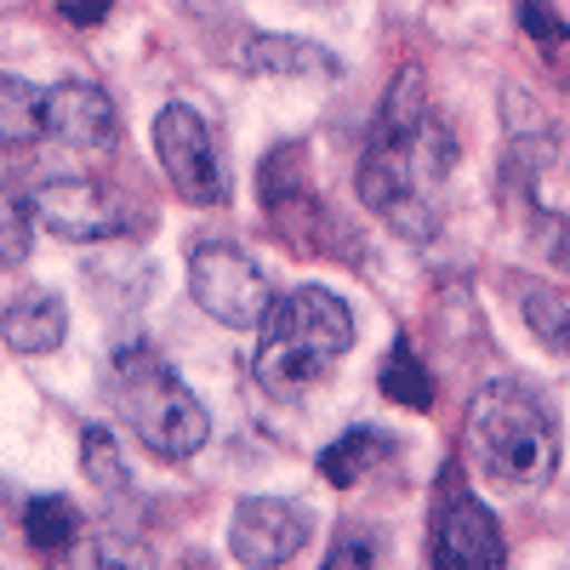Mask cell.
<instances>
[{"instance_id": "5b68a950", "label": "cell", "mask_w": 570, "mask_h": 570, "mask_svg": "<svg viewBox=\"0 0 570 570\" xmlns=\"http://www.w3.org/2000/svg\"><path fill=\"white\" fill-rule=\"evenodd\" d=\"M155 155L166 183L188 206H223L228 200V166L217 155V137L195 104H166L155 115Z\"/></svg>"}, {"instance_id": "ffe728a7", "label": "cell", "mask_w": 570, "mask_h": 570, "mask_svg": "<svg viewBox=\"0 0 570 570\" xmlns=\"http://www.w3.org/2000/svg\"><path fill=\"white\" fill-rule=\"evenodd\" d=\"M502 115H508V137H548V120H542V109L531 104V91L502 86Z\"/></svg>"}, {"instance_id": "4fadbf2b", "label": "cell", "mask_w": 570, "mask_h": 570, "mask_svg": "<svg viewBox=\"0 0 570 570\" xmlns=\"http://www.w3.org/2000/svg\"><path fill=\"white\" fill-rule=\"evenodd\" d=\"M383 456H394V440L383 434V428H348L343 440H331V445L320 451V473H325L331 485L348 491V485H360Z\"/></svg>"}, {"instance_id": "8fae6325", "label": "cell", "mask_w": 570, "mask_h": 570, "mask_svg": "<svg viewBox=\"0 0 570 570\" xmlns=\"http://www.w3.org/2000/svg\"><path fill=\"white\" fill-rule=\"evenodd\" d=\"M0 337L12 343V354H52L69 337V308L52 292H23L0 314Z\"/></svg>"}, {"instance_id": "277c9868", "label": "cell", "mask_w": 570, "mask_h": 570, "mask_svg": "<svg viewBox=\"0 0 570 570\" xmlns=\"http://www.w3.org/2000/svg\"><path fill=\"white\" fill-rule=\"evenodd\" d=\"M109 400L120 422L142 440V451H155L166 462H188L212 440L206 405L183 389V376L155 348H120L109 360Z\"/></svg>"}, {"instance_id": "ba28073f", "label": "cell", "mask_w": 570, "mask_h": 570, "mask_svg": "<svg viewBox=\"0 0 570 570\" xmlns=\"http://www.w3.org/2000/svg\"><path fill=\"white\" fill-rule=\"evenodd\" d=\"M35 223L58 240H75V246H91V240H109L120 228V212L115 200L104 195L98 183L86 177H58V183H40L35 188Z\"/></svg>"}, {"instance_id": "5bb4252c", "label": "cell", "mask_w": 570, "mask_h": 570, "mask_svg": "<svg viewBox=\"0 0 570 570\" xmlns=\"http://www.w3.org/2000/svg\"><path fill=\"white\" fill-rule=\"evenodd\" d=\"M35 137H46V91L18 75H0V142L23 149Z\"/></svg>"}, {"instance_id": "7a4b0ae2", "label": "cell", "mask_w": 570, "mask_h": 570, "mask_svg": "<svg viewBox=\"0 0 570 570\" xmlns=\"http://www.w3.org/2000/svg\"><path fill=\"white\" fill-rule=\"evenodd\" d=\"M468 456L502 491H537L559 468V422L525 383H485L468 405Z\"/></svg>"}, {"instance_id": "2e32d148", "label": "cell", "mask_w": 570, "mask_h": 570, "mask_svg": "<svg viewBox=\"0 0 570 570\" xmlns=\"http://www.w3.org/2000/svg\"><path fill=\"white\" fill-rule=\"evenodd\" d=\"M383 394L394 400V405H405V411H428L434 405V376L422 371V360H416V348L400 337L394 348H389V360H383Z\"/></svg>"}, {"instance_id": "d6986e66", "label": "cell", "mask_w": 570, "mask_h": 570, "mask_svg": "<svg viewBox=\"0 0 570 570\" xmlns=\"http://www.w3.org/2000/svg\"><path fill=\"white\" fill-rule=\"evenodd\" d=\"M29 240H35V206L0 188V268H18L29 257Z\"/></svg>"}, {"instance_id": "9c48e42d", "label": "cell", "mask_w": 570, "mask_h": 570, "mask_svg": "<svg viewBox=\"0 0 570 570\" xmlns=\"http://www.w3.org/2000/svg\"><path fill=\"white\" fill-rule=\"evenodd\" d=\"M434 564L440 570H497V564H508V542H502L497 513L473 497H456L434 525Z\"/></svg>"}, {"instance_id": "3957f363", "label": "cell", "mask_w": 570, "mask_h": 570, "mask_svg": "<svg viewBox=\"0 0 570 570\" xmlns=\"http://www.w3.org/2000/svg\"><path fill=\"white\" fill-rule=\"evenodd\" d=\"M354 348V314L325 285H297L268 303L257 343V383L274 394H297Z\"/></svg>"}, {"instance_id": "6da1fadb", "label": "cell", "mask_w": 570, "mask_h": 570, "mask_svg": "<svg viewBox=\"0 0 570 570\" xmlns=\"http://www.w3.org/2000/svg\"><path fill=\"white\" fill-rule=\"evenodd\" d=\"M456 142L451 131L422 115L411 131H383L376 126L365 155H360V200L383 217L405 240H434L440 234V188L451 177Z\"/></svg>"}, {"instance_id": "8992f818", "label": "cell", "mask_w": 570, "mask_h": 570, "mask_svg": "<svg viewBox=\"0 0 570 570\" xmlns=\"http://www.w3.org/2000/svg\"><path fill=\"white\" fill-rule=\"evenodd\" d=\"M188 297L217 325L246 331V325H263L274 285L240 246H200V252H188Z\"/></svg>"}, {"instance_id": "44dd1931", "label": "cell", "mask_w": 570, "mask_h": 570, "mask_svg": "<svg viewBox=\"0 0 570 570\" xmlns=\"http://www.w3.org/2000/svg\"><path fill=\"white\" fill-rule=\"evenodd\" d=\"M513 23L525 29L531 40H564V35H570L564 18L548 7V0H513Z\"/></svg>"}, {"instance_id": "30bf717a", "label": "cell", "mask_w": 570, "mask_h": 570, "mask_svg": "<svg viewBox=\"0 0 570 570\" xmlns=\"http://www.w3.org/2000/svg\"><path fill=\"white\" fill-rule=\"evenodd\" d=\"M46 131L69 149H104V142H115V104L98 86L63 80L46 91Z\"/></svg>"}, {"instance_id": "e0dca14e", "label": "cell", "mask_w": 570, "mask_h": 570, "mask_svg": "<svg viewBox=\"0 0 570 570\" xmlns=\"http://www.w3.org/2000/svg\"><path fill=\"white\" fill-rule=\"evenodd\" d=\"M23 537H29L40 553L69 548V542L80 537V513H75V502H69V497H35V502L23 508Z\"/></svg>"}, {"instance_id": "52a82bcc", "label": "cell", "mask_w": 570, "mask_h": 570, "mask_svg": "<svg viewBox=\"0 0 570 570\" xmlns=\"http://www.w3.org/2000/svg\"><path fill=\"white\" fill-rule=\"evenodd\" d=\"M308 542V513L297 502H279V497H246L234 508V525H228V553L252 564V570H268V564H285L297 559Z\"/></svg>"}, {"instance_id": "603a6c76", "label": "cell", "mask_w": 570, "mask_h": 570, "mask_svg": "<svg viewBox=\"0 0 570 570\" xmlns=\"http://www.w3.org/2000/svg\"><path fill=\"white\" fill-rule=\"evenodd\" d=\"M376 553H383V542H360V537L331 542V564H376Z\"/></svg>"}, {"instance_id": "7c38bea8", "label": "cell", "mask_w": 570, "mask_h": 570, "mask_svg": "<svg viewBox=\"0 0 570 570\" xmlns=\"http://www.w3.org/2000/svg\"><path fill=\"white\" fill-rule=\"evenodd\" d=\"M246 75H337V58L297 35H252L240 52Z\"/></svg>"}, {"instance_id": "9a60e30c", "label": "cell", "mask_w": 570, "mask_h": 570, "mask_svg": "<svg viewBox=\"0 0 570 570\" xmlns=\"http://www.w3.org/2000/svg\"><path fill=\"white\" fill-rule=\"evenodd\" d=\"M519 314L537 331V343L553 354H570V297H559L553 285L537 279H519Z\"/></svg>"}, {"instance_id": "ac0fdd59", "label": "cell", "mask_w": 570, "mask_h": 570, "mask_svg": "<svg viewBox=\"0 0 570 570\" xmlns=\"http://www.w3.org/2000/svg\"><path fill=\"white\" fill-rule=\"evenodd\" d=\"M80 468H86V480L109 491V497H126V462L115 451V434L109 428H86L80 434Z\"/></svg>"}, {"instance_id": "7402d4cb", "label": "cell", "mask_w": 570, "mask_h": 570, "mask_svg": "<svg viewBox=\"0 0 570 570\" xmlns=\"http://www.w3.org/2000/svg\"><path fill=\"white\" fill-rule=\"evenodd\" d=\"M109 7H115V0H58V18L75 23V29H98L109 18Z\"/></svg>"}]
</instances>
